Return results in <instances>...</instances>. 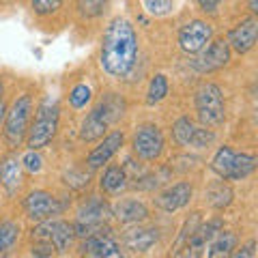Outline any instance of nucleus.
<instances>
[{
    "mask_svg": "<svg viewBox=\"0 0 258 258\" xmlns=\"http://www.w3.org/2000/svg\"><path fill=\"white\" fill-rule=\"evenodd\" d=\"M136 58H138V37L132 22L125 18L110 20L101 37V69L112 78H125L134 69Z\"/></svg>",
    "mask_w": 258,
    "mask_h": 258,
    "instance_id": "f257e3e1",
    "label": "nucleus"
},
{
    "mask_svg": "<svg viewBox=\"0 0 258 258\" xmlns=\"http://www.w3.org/2000/svg\"><path fill=\"white\" fill-rule=\"evenodd\" d=\"M125 114V101L120 99L116 93H108L99 101V106L93 108L84 116L82 125H80V138L84 142H95L106 136L108 127L114 125L120 116Z\"/></svg>",
    "mask_w": 258,
    "mask_h": 258,
    "instance_id": "f03ea898",
    "label": "nucleus"
},
{
    "mask_svg": "<svg viewBox=\"0 0 258 258\" xmlns=\"http://www.w3.org/2000/svg\"><path fill=\"white\" fill-rule=\"evenodd\" d=\"M58 120H60L58 101L52 99V97H45V99L39 103L35 120H32L28 127L26 147L30 151H39L41 147H45V144H50L56 132H58Z\"/></svg>",
    "mask_w": 258,
    "mask_h": 258,
    "instance_id": "7ed1b4c3",
    "label": "nucleus"
},
{
    "mask_svg": "<svg viewBox=\"0 0 258 258\" xmlns=\"http://www.w3.org/2000/svg\"><path fill=\"white\" fill-rule=\"evenodd\" d=\"M256 155L237 153L230 147H220L211 159V170L224 181H243L256 170Z\"/></svg>",
    "mask_w": 258,
    "mask_h": 258,
    "instance_id": "20e7f679",
    "label": "nucleus"
},
{
    "mask_svg": "<svg viewBox=\"0 0 258 258\" xmlns=\"http://www.w3.org/2000/svg\"><path fill=\"white\" fill-rule=\"evenodd\" d=\"M30 116H32V97L28 93L15 97L11 110H7L5 114V142L11 149H18L26 140Z\"/></svg>",
    "mask_w": 258,
    "mask_h": 258,
    "instance_id": "39448f33",
    "label": "nucleus"
},
{
    "mask_svg": "<svg viewBox=\"0 0 258 258\" xmlns=\"http://www.w3.org/2000/svg\"><path fill=\"white\" fill-rule=\"evenodd\" d=\"M196 112L203 127H217L224 123L226 118V103H224V93L222 88L213 82H205L198 86L196 91Z\"/></svg>",
    "mask_w": 258,
    "mask_h": 258,
    "instance_id": "423d86ee",
    "label": "nucleus"
},
{
    "mask_svg": "<svg viewBox=\"0 0 258 258\" xmlns=\"http://www.w3.org/2000/svg\"><path fill=\"white\" fill-rule=\"evenodd\" d=\"M74 224L64 220H45L39 222L37 228H32V241H45L56 252H67L74 243Z\"/></svg>",
    "mask_w": 258,
    "mask_h": 258,
    "instance_id": "0eeeda50",
    "label": "nucleus"
},
{
    "mask_svg": "<svg viewBox=\"0 0 258 258\" xmlns=\"http://www.w3.org/2000/svg\"><path fill=\"white\" fill-rule=\"evenodd\" d=\"M164 147H166L164 134H161V129L157 125L147 123V125H140L134 132L132 149H134V153L140 159H144V161H155V159H159L161 153H164Z\"/></svg>",
    "mask_w": 258,
    "mask_h": 258,
    "instance_id": "6e6552de",
    "label": "nucleus"
},
{
    "mask_svg": "<svg viewBox=\"0 0 258 258\" xmlns=\"http://www.w3.org/2000/svg\"><path fill=\"white\" fill-rule=\"evenodd\" d=\"M62 209H64V205L60 200L45 189H35L24 198V211H26V215L32 222L54 220L56 215L62 213Z\"/></svg>",
    "mask_w": 258,
    "mask_h": 258,
    "instance_id": "1a4fd4ad",
    "label": "nucleus"
},
{
    "mask_svg": "<svg viewBox=\"0 0 258 258\" xmlns=\"http://www.w3.org/2000/svg\"><path fill=\"white\" fill-rule=\"evenodd\" d=\"M172 138L179 147L203 149V147L213 144L215 134L207 127H198L189 116H181V118H176L172 125Z\"/></svg>",
    "mask_w": 258,
    "mask_h": 258,
    "instance_id": "9d476101",
    "label": "nucleus"
},
{
    "mask_svg": "<svg viewBox=\"0 0 258 258\" xmlns=\"http://www.w3.org/2000/svg\"><path fill=\"white\" fill-rule=\"evenodd\" d=\"M213 26L205 20H191L179 30V45L185 54H198L211 43Z\"/></svg>",
    "mask_w": 258,
    "mask_h": 258,
    "instance_id": "9b49d317",
    "label": "nucleus"
},
{
    "mask_svg": "<svg viewBox=\"0 0 258 258\" xmlns=\"http://www.w3.org/2000/svg\"><path fill=\"white\" fill-rule=\"evenodd\" d=\"M230 62V47L226 43V39H215L211 41L203 52L196 54V58L191 60V67L198 71V74H211L226 67Z\"/></svg>",
    "mask_w": 258,
    "mask_h": 258,
    "instance_id": "f8f14e48",
    "label": "nucleus"
},
{
    "mask_svg": "<svg viewBox=\"0 0 258 258\" xmlns=\"http://www.w3.org/2000/svg\"><path fill=\"white\" fill-rule=\"evenodd\" d=\"M256 39H258V20L254 15H249V18L241 20L235 28L228 30L226 43L239 54H247L256 45Z\"/></svg>",
    "mask_w": 258,
    "mask_h": 258,
    "instance_id": "ddd939ff",
    "label": "nucleus"
},
{
    "mask_svg": "<svg viewBox=\"0 0 258 258\" xmlns=\"http://www.w3.org/2000/svg\"><path fill=\"white\" fill-rule=\"evenodd\" d=\"M123 142H125L123 132H112V134H108V136H103L101 142L97 144V147H95L91 153H88L86 166L91 168V170H97V168L106 166L108 161L118 153V149L123 147Z\"/></svg>",
    "mask_w": 258,
    "mask_h": 258,
    "instance_id": "4468645a",
    "label": "nucleus"
},
{
    "mask_svg": "<svg viewBox=\"0 0 258 258\" xmlns=\"http://www.w3.org/2000/svg\"><path fill=\"white\" fill-rule=\"evenodd\" d=\"M191 196H194L191 183L179 181V183L170 185L168 189H164L159 194V196L155 198V207L161 209V211H166V213H174V211H179V209H183L185 205H187L191 200Z\"/></svg>",
    "mask_w": 258,
    "mask_h": 258,
    "instance_id": "2eb2a0df",
    "label": "nucleus"
},
{
    "mask_svg": "<svg viewBox=\"0 0 258 258\" xmlns=\"http://www.w3.org/2000/svg\"><path fill=\"white\" fill-rule=\"evenodd\" d=\"M82 254L86 258H127L120 245L110 235L86 237L82 243Z\"/></svg>",
    "mask_w": 258,
    "mask_h": 258,
    "instance_id": "dca6fc26",
    "label": "nucleus"
},
{
    "mask_svg": "<svg viewBox=\"0 0 258 258\" xmlns=\"http://www.w3.org/2000/svg\"><path fill=\"white\" fill-rule=\"evenodd\" d=\"M22 168L24 166L18 153H7L0 159V185H3L9 196H13L22 187Z\"/></svg>",
    "mask_w": 258,
    "mask_h": 258,
    "instance_id": "f3484780",
    "label": "nucleus"
},
{
    "mask_svg": "<svg viewBox=\"0 0 258 258\" xmlns=\"http://www.w3.org/2000/svg\"><path fill=\"white\" fill-rule=\"evenodd\" d=\"M110 213L116 217L120 224H140L149 217V209L140 200H134V198H125V200H118L114 207H110Z\"/></svg>",
    "mask_w": 258,
    "mask_h": 258,
    "instance_id": "a211bd4d",
    "label": "nucleus"
},
{
    "mask_svg": "<svg viewBox=\"0 0 258 258\" xmlns=\"http://www.w3.org/2000/svg\"><path fill=\"white\" fill-rule=\"evenodd\" d=\"M157 243V230L155 228H132L125 232L123 237V245L132 252H147L149 247H153Z\"/></svg>",
    "mask_w": 258,
    "mask_h": 258,
    "instance_id": "6ab92c4d",
    "label": "nucleus"
},
{
    "mask_svg": "<svg viewBox=\"0 0 258 258\" xmlns=\"http://www.w3.org/2000/svg\"><path fill=\"white\" fill-rule=\"evenodd\" d=\"M205 198H207L209 207H213V209H217V211H222V209H226V207L232 203V198H235V191H232L230 185L222 179V181L209 183V187L205 191Z\"/></svg>",
    "mask_w": 258,
    "mask_h": 258,
    "instance_id": "aec40b11",
    "label": "nucleus"
},
{
    "mask_svg": "<svg viewBox=\"0 0 258 258\" xmlns=\"http://www.w3.org/2000/svg\"><path fill=\"white\" fill-rule=\"evenodd\" d=\"M237 247V235L230 230H220L207 245V258H228Z\"/></svg>",
    "mask_w": 258,
    "mask_h": 258,
    "instance_id": "412c9836",
    "label": "nucleus"
},
{
    "mask_svg": "<svg viewBox=\"0 0 258 258\" xmlns=\"http://www.w3.org/2000/svg\"><path fill=\"white\" fill-rule=\"evenodd\" d=\"M127 170L123 166H108L101 176V189L110 196H118L120 191L127 189Z\"/></svg>",
    "mask_w": 258,
    "mask_h": 258,
    "instance_id": "4be33fe9",
    "label": "nucleus"
},
{
    "mask_svg": "<svg viewBox=\"0 0 258 258\" xmlns=\"http://www.w3.org/2000/svg\"><path fill=\"white\" fill-rule=\"evenodd\" d=\"M170 91V84H168V78L164 74H157L151 78L149 82V91H147V103L149 106H155V103L164 101Z\"/></svg>",
    "mask_w": 258,
    "mask_h": 258,
    "instance_id": "5701e85b",
    "label": "nucleus"
},
{
    "mask_svg": "<svg viewBox=\"0 0 258 258\" xmlns=\"http://www.w3.org/2000/svg\"><path fill=\"white\" fill-rule=\"evenodd\" d=\"M20 237V224L13 220H5L0 222V254L9 252L15 245V241Z\"/></svg>",
    "mask_w": 258,
    "mask_h": 258,
    "instance_id": "b1692460",
    "label": "nucleus"
},
{
    "mask_svg": "<svg viewBox=\"0 0 258 258\" xmlns=\"http://www.w3.org/2000/svg\"><path fill=\"white\" fill-rule=\"evenodd\" d=\"M88 101H91V86H86V84H76L74 88H71V93H69V103H71V106H74L76 110L84 108Z\"/></svg>",
    "mask_w": 258,
    "mask_h": 258,
    "instance_id": "393cba45",
    "label": "nucleus"
},
{
    "mask_svg": "<svg viewBox=\"0 0 258 258\" xmlns=\"http://www.w3.org/2000/svg\"><path fill=\"white\" fill-rule=\"evenodd\" d=\"M108 0H78V9L82 13V18H97L106 9Z\"/></svg>",
    "mask_w": 258,
    "mask_h": 258,
    "instance_id": "a878e982",
    "label": "nucleus"
},
{
    "mask_svg": "<svg viewBox=\"0 0 258 258\" xmlns=\"http://www.w3.org/2000/svg\"><path fill=\"white\" fill-rule=\"evenodd\" d=\"M30 5H32V11L43 18V15H52L58 11L62 0H30Z\"/></svg>",
    "mask_w": 258,
    "mask_h": 258,
    "instance_id": "bb28decb",
    "label": "nucleus"
},
{
    "mask_svg": "<svg viewBox=\"0 0 258 258\" xmlns=\"http://www.w3.org/2000/svg\"><path fill=\"white\" fill-rule=\"evenodd\" d=\"M144 7L153 15H166L172 11V0H144Z\"/></svg>",
    "mask_w": 258,
    "mask_h": 258,
    "instance_id": "cd10ccee",
    "label": "nucleus"
},
{
    "mask_svg": "<svg viewBox=\"0 0 258 258\" xmlns=\"http://www.w3.org/2000/svg\"><path fill=\"white\" fill-rule=\"evenodd\" d=\"M22 166L26 168L28 172H39L43 168V159H41V155H39L37 151H28L26 155H24V159H22Z\"/></svg>",
    "mask_w": 258,
    "mask_h": 258,
    "instance_id": "c85d7f7f",
    "label": "nucleus"
},
{
    "mask_svg": "<svg viewBox=\"0 0 258 258\" xmlns=\"http://www.w3.org/2000/svg\"><path fill=\"white\" fill-rule=\"evenodd\" d=\"M30 252H32L35 258H52L56 254V249L50 243H45V241H32Z\"/></svg>",
    "mask_w": 258,
    "mask_h": 258,
    "instance_id": "c756f323",
    "label": "nucleus"
},
{
    "mask_svg": "<svg viewBox=\"0 0 258 258\" xmlns=\"http://www.w3.org/2000/svg\"><path fill=\"white\" fill-rule=\"evenodd\" d=\"M254 249H256V243L254 241H247V243L237 249V252H232L228 258H254Z\"/></svg>",
    "mask_w": 258,
    "mask_h": 258,
    "instance_id": "7c9ffc66",
    "label": "nucleus"
},
{
    "mask_svg": "<svg viewBox=\"0 0 258 258\" xmlns=\"http://www.w3.org/2000/svg\"><path fill=\"white\" fill-rule=\"evenodd\" d=\"M198 3V7L203 11H207V13H213V11H217V7L222 5V0H196Z\"/></svg>",
    "mask_w": 258,
    "mask_h": 258,
    "instance_id": "2f4dec72",
    "label": "nucleus"
},
{
    "mask_svg": "<svg viewBox=\"0 0 258 258\" xmlns=\"http://www.w3.org/2000/svg\"><path fill=\"white\" fill-rule=\"evenodd\" d=\"M170 258H187V256H185V252L179 247V249H172V256Z\"/></svg>",
    "mask_w": 258,
    "mask_h": 258,
    "instance_id": "473e14b6",
    "label": "nucleus"
},
{
    "mask_svg": "<svg viewBox=\"0 0 258 258\" xmlns=\"http://www.w3.org/2000/svg\"><path fill=\"white\" fill-rule=\"evenodd\" d=\"M5 114H7V106L0 101V125H3V120H5Z\"/></svg>",
    "mask_w": 258,
    "mask_h": 258,
    "instance_id": "72a5a7b5",
    "label": "nucleus"
},
{
    "mask_svg": "<svg viewBox=\"0 0 258 258\" xmlns=\"http://www.w3.org/2000/svg\"><path fill=\"white\" fill-rule=\"evenodd\" d=\"M249 11H252V13L258 11V9H256V0H249Z\"/></svg>",
    "mask_w": 258,
    "mask_h": 258,
    "instance_id": "f704fd0d",
    "label": "nucleus"
},
{
    "mask_svg": "<svg viewBox=\"0 0 258 258\" xmlns=\"http://www.w3.org/2000/svg\"><path fill=\"white\" fill-rule=\"evenodd\" d=\"M3 95H5V84H3V78H0V101H3Z\"/></svg>",
    "mask_w": 258,
    "mask_h": 258,
    "instance_id": "c9c22d12",
    "label": "nucleus"
},
{
    "mask_svg": "<svg viewBox=\"0 0 258 258\" xmlns=\"http://www.w3.org/2000/svg\"><path fill=\"white\" fill-rule=\"evenodd\" d=\"M0 258H5V254H0Z\"/></svg>",
    "mask_w": 258,
    "mask_h": 258,
    "instance_id": "e433bc0d",
    "label": "nucleus"
}]
</instances>
